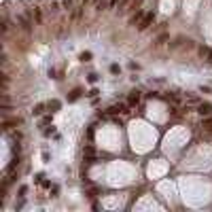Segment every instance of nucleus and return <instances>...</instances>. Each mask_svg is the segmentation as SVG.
I'll return each mask as SVG.
<instances>
[{"mask_svg": "<svg viewBox=\"0 0 212 212\" xmlns=\"http://www.w3.org/2000/svg\"><path fill=\"white\" fill-rule=\"evenodd\" d=\"M153 21H155V15H153V13L144 15V17H142V21L138 23V30H140V32H144V30H146V28H149V26H151Z\"/></svg>", "mask_w": 212, "mask_h": 212, "instance_id": "f257e3e1", "label": "nucleus"}, {"mask_svg": "<svg viewBox=\"0 0 212 212\" xmlns=\"http://www.w3.org/2000/svg\"><path fill=\"white\" fill-rule=\"evenodd\" d=\"M197 110H199V115H202V117H210V115H212V104L204 102V104H199V106H197Z\"/></svg>", "mask_w": 212, "mask_h": 212, "instance_id": "f03ea898", "label": "nucleus"}, {"mask_svg": "<svg viewBox=\"0 0 212 212\" xmlns=\"http://www.w3.org/2000/svg\"><path fill=\"white\" fill-rule=\"evenodd\" d=\"M127 106H129V104H123V102H121V104H115V106H110V108H108V113H110V115H117V113H127Z\"/></svg>", "mask_w": 212, "mask_h": 212, "instance_id": "7ed1b4c3", "label": "nucleus"}, {"mask_svg": "<svg viewBox=\"0 0 212 212\" xmlns=\"http://www.w3.org/2000/svg\"><path fill=\"white\" fill-rule=\"evenodd\" d=\"M85 161L87 163H93V159H95V151H93V146H85Z\"/></svg>", "mask_w": 212, "mask_h": 212, "instance_id": "20e7f679", "label": "nucleus"}, {"mask_svg": "<svg viewBox=\"0 0 212 212\" xmlns=\"http://www.w3.org/2000/svg\"><path fill=\"white\" fill-rule=\"evenodd\" d=\"M138 102H140V93H138V91H131L127 104H129V106H138Z\"/></svg>", "mask_w": 212, "mask_h": 212, "instance_id": "39448f33", "label": "nucleus"}, {"mask_svg": "<svg viewBox=\"0 0 212 212\" xmlns=\"http://www.w3.org/2000/svg\"><path fill=\"white\" fill-rule=\"evenodd\" d=\"M17 21H19V23H21V28H23V30H26V32H28V30H30V21H28V19H26V17H17Z\"/></svg>", "mask_w": 212, "mask_h": 212, "instance_id": "423d86ee", "label": "nucleus"}, {"mask_svg": "<svg viewBox=\"0 0 212 212\" xmlns=\"http://www.w3.org/2000/svg\"><path fill=\"white\" fill-rule=\"evenodd\" d=\"M202 127H204L206 131H212V115L208 117V119H204V125H202Z\"/></svg>", "mask_w": 212, "mask_h": 212, "instance_id": "0eeeda50", "label": "nucleus"}, {"mask_svg": "<svg viewBox=\"0 0 212 212\" xmlns=\"http://www.w3.org/2000/svg\"><path fill=\"white\" fill-rule=\"evenodd\" d=\"M140 19H142V11H136V15H134V17H131V19H129V23H131V26H134V23H138V21H140Z\"/></svg>", "mask_w": 212, "mask_h": 212, "instance_id": "6e6552de", "label": "nucleus"}, {"mask_svg": "<svg viewBox=\"0 0 212 212\" xmlns=\"http://www.w3.org/2000/svg\"><path fill=\"white\" fill-rule=\"evenodd\" d=\"M32 15H34V21H36V23H41V21H42V15H41V9H34V11H32Z\"/></svg>", "mask_w": 212, "mask_h": 212, "instance_id": "1a4fd4ad", "label": "nucleus"}, {"mask_svg": "<svg viewBox=\"0 0 212 212\" xmlns=\"http://www.w3.org/2000/svg\"><path fill=\"white\" fill-rule=\"evenodd\" d=\"M45 113V104H36L34 106V115H42Z\"/></svg>", "mask_w": 212, "mask_h": 212, "instance_id": "9d476101", "label": "nucleus"}, {"mask_svg": "<svg viewBox=\"0 0 212 212\" xmlns=\"http://www.w3.org/2000/svg\"><path fill=\"white\" fill-rule=\"evenodd\" d=\"M49 108H51V110H57V108H59V102H57V100L49 102Z\"/></svg>", "mask_w": 212, "mask_h": 212, "instance_id": "9b49d317", "label": "nucleus"}, {"mask_svg": "<svg viewBox=\"0 0 212 212\" xmlns=\"http://www.w3.org/2000/svg\"><path fill=\"white\" fill-rule=\"evenodd\" d=\"M81 59H83V62H89V59H91V53H89V51L81 53Z\"/></svg>", "mask_w": 212, "mask_h": 212, "instance_id": "f8f14e48", "label": "nucleus"}, {"mask_svg": "<svg viewBox=\"0 0 212 212\" xmlns=\"http://www.w3.org/2000/svg\"><path fill=\"white\" fill-rule=\"evenodd\" d=\"M79 93H81V91H79V89H77V91H72V93H70V98H68V100H70V102H72V100H77V98H79Z\"/></svg>", "mask_w": 212, "mask_h": 212, "instance_id": "ddd939ff", "label": "nucleus"}, {"mask_svg": "<svg viewBox=\"0 0 212 212\" xmlns=\"http://www.w3.org/2000/svg\"><path fill=\"white\" fill-rule=\"evenodd\" d=\"M199 53H202V57H204V55H208V53H210V49H208V47H202V49H199Z\"/></svg>", "mask_w": 212, "mask_h": 212, "instance_id": "4468645a", "label": "nucleus"}, {"mask_svg": "<svg viewBox=\"0 0 212 212\" xmlns=\"http://www.w3.org/2000/svg\"><path fill=\"white\" fill-rule=\"evenodd\" d=\"M87 195H89V197H95V195H98V189H89Z\"/></svg>", "mask_w": 212, "mask_h": 212, "instance_id": "2eb2a0df", "label": "nucleus"}, {"mask_svg": "<svg viewBox=\"0 0 212 212\" xmlns=\"http://www.w3.org/2000/svg\"><path fill=\"white\" fill-rule=\"evenodd\" d=\"M110 72H113V74H117V72H119V66H117V64H113V66H110Z\"/></svg>", "mask_w": 212, "mask_h": 212, "instance_id": "dca6fc26", "label": "nucleus"}, {"mask_svg": "<svg viewBox=\"0 0 212 212\" xmlns=\"http://www.w3.org/2000/svg\"><path fill=\"white\" fill-rule=\"evenodd\" d=\"M62 4H64L66 9H70V6H72V0H62Z\"/></svg>", "mask_w": 212, "mask_h": 212, "instance_id": "f3484780", "label": "nucleus"}, {"mask_svg": "<svg viewBox=\"0 0 212 212\" xmlns=\"http://www.w3.org/2000/svg\"><path fill=\"white\" fill-rule=\"evenodd\" d=\"M127 2H129V0H121V2H119V9H123V6H125Z\"/></svg>", "mask_w": 212, "mask_h": 212, "instance_id": "a211bd4d", "label": "nucleus"}, {"mask_svg": "<svg viewBox=\"0 0 212 212\" xmlns=\"http://www.w3.org/2000/svg\"><path fill=\"white\" fill-rule=\"evenodd\" d=\"M208 62L212 64V49H210V53H208Z\"/></svg>", "mask_w": 212, "mask_h": 212, "instance_id": "6ab92c4d", "label": "nucleus"}]
</instances>
